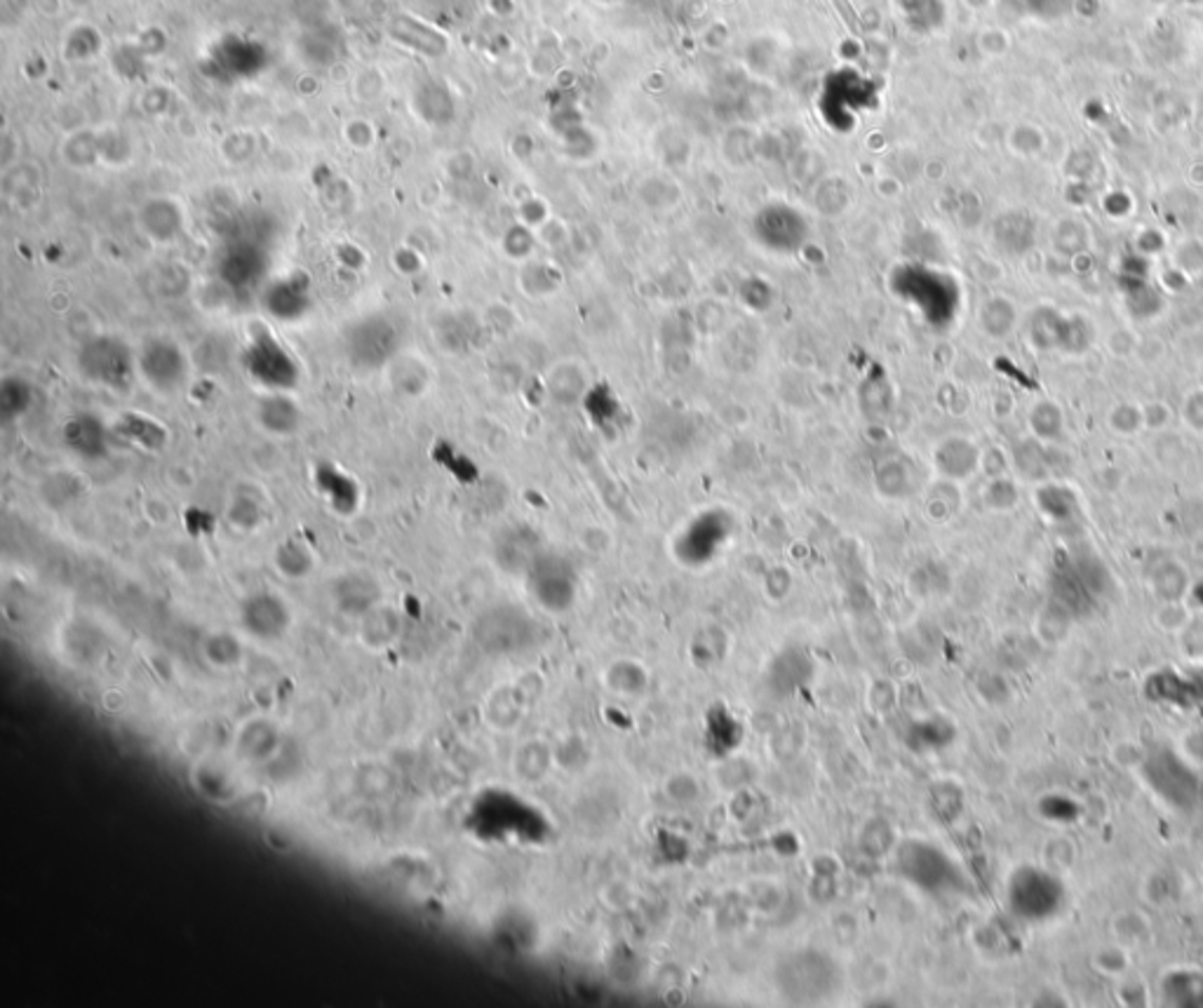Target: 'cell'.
Listing matches in <instances>:
<instances>
[{
	"mask_svg": "<svg viewBox=\"0 0 1203 1008\" xmlns=\"http://www.w3.org/2000/svg\"><path fill=\"white\" fill-rule=\"evenodd\" d=\"M402 635V616L389 602L376 604L358 618V642L370 651L391 649Z\"/></svg>",
	"mask_w": 1203,
	"mask_h": 1008,
	"instance_id": "obj_17",
	"label": "cell"
},
{
	"mask_svg": "<svg viewBox=\"0 0 1203 1008\" xmlns=\"http://www.w3.org/2000/svg\"><path fill=\"white\" fill-rule=\"evenodd\" d=\"M274 566L282 579L306 581L316 572L318 560L306 541L299 537H287L274 548Z\"/></svg>",
	"mask_w": 1203,
	"mask_h": 1008,
	"instance_id": "obj_21",
	"label": "cell"
},
{
	"mask_svg": "<svg viewBox=\"0 0 1203 1008\" xmlns=\"http://www.w3.org/2000/svg\"><path fill=\"white\" fill-rule=\"evenodd\" d=\"M400 351V324L386 313H364L343 332V355L355 372H383Z\"/></svg>",
	"mask_w": 1203,
	"mask_h": 1008,
	"instance_id": "obj_2",
	"label": "cell"
},
{
	"mask_svg": "<svg viewBox=\"0 0 1203 1008\" xmlns=\"http://www.w3.org/2000/svg\"><path fill=\"white\" fill-rule=\"evenodd\" d=\"M360 787V795L368 797V800H383V797H389L395 787V779L389 769H383V766H364V769L358 773V779H355Z\"/></svg>",
	"mask_w": 1203,
	"mask_h": 1008,
	"instance_id": "obj_36",
	"label": "cell"
},
{
	"mask_svg": "<svg viewBox=\"0 0 1203 1008\" xmlns=\"http://www.w3.org/2000/svg\"><path fill=\"white\" fill-rule=\"evenodd\" d=\"M1161 614L1164 616H1159V626L1166 628V630H1176V628L1187 623V612L1180 606V602H1164Z\"/></svg>",
	"mask_w": 1203,
	"mask_h": 1008,
	"instance_id": "obj_43",
	"label": "cell"
},
{
	"mask_svg": "<svg viewBox=\"0 0 1203 1008\" xmlns=\"http://www.w3.org/2000/svg\"><path fill=\"white\" fill-rule=\"evenodd\" d=\"M1140 776L1161 802L1178 811H1191L1201 795V779L1187 764L1185 754L1161 748L1145 754Z\"/></svg>",
	"mask_w": 1203,
	"mask_h": 1008,
	"instance_id": "obj_5",
	"label": "cell"
},
{
	"mask_svg": "<svg viewBox=\"0 0 1203 1008\" xmlns=\"http://www.w3.org/2000/svg\"><path fill=\"white\" fill-rule=\"evenodd\" d=\"M139 224L144 228V234L149 236V240H153V243H172L184 226V217L182 209L176 207L170 198H151V201L142 207Z\"/></svg>",
	"mask_w": 1203,
	"mask_h": 1008,
	"instance_id": "obj_20",
	"label": "cell"
},
{
	"mask_svg": "<svg viewBox=\"0 0 1203 1008\" xmlns=\"http://www.w3.org/2000/svg\"><path fill=\"white\" fill-rule=\"evenodd\" d=\"M520 720V703L510 689H501L487 701V722L499 729H508Z\"/></svg>",
	"mask_w": 1203,
	"mask_h": 1008,
	"instance_id": "obj_34",
	"label": "cell"
},
{
	"mask_svg": "<svg viewBox=\"0 0 1203 1008\" xmlns=\"http://www.w3.org/2000/svg\"><path fill=\"white\" fill-rule=\"evenodd\" d=\"M934 459H936V468L943 472L945 478L964 480V478L973 475V470L978 468L980 451L976 445L971 443V440L955 435V437L943 440V443L938 445Z\"/></svg>",
	"mask_w": 1203,
	"mask_h": 1008,
	"instance_id": "obj_22",
	"label": "cell"
},
{
	"mask_svg": "<svg viewBox=\"0 0 1203 1008\" xmlns=\"http://www.w3.org/2000/svg\"><path fill=\"white\" fill-rule=\"evenodd\" d=\"M529 593L546 612H567L577 597V574L560 555L541 553L527 570Z\"/></svg>",
	"mask_w": 1203,
	"mask_h": 1008,
	"instance_id": "obj_9",
	"label": "cell"
},
{
	"mask_svg": "<svg viewBox=\"0 0 1203 1008\" xmlns=\"http://www.w3.org/2000/svg\"><path fill=\"white\" fill-rule=\"evenodd\" d=\"M515 769L522 779H527V781L541 779V776L546 773V769H548V750L539 743L525 745V748H522L515 758Z\"/></svg>",
	"mask_w": 1203,
	"mask_h": 1008,
	"instance_id": "obj_39",
	"label": "cell"
},
{
	"mask_svg": "<svg viewBox=\"0 0 1203 1008\" xmlns=\"http://www.w3.org/2000/svg\"><path fill=\"white\" fill-rule=\"evenodd\" d=\"M332 602L341 616L358 621L370 609L383 602V587L374 574L364 570H351L334 579Z\"/></svg>",
	"mask_w": 1203,
	"mask_h": 1008,
	"instance_id": "obj_11",
	"label": "cell"
},
{
	"mask_svg": "<svg viewBox=\"0 0 1203 1008\" xmlns=\"http://www.w3.org/2000/svg\"><path fill=\"white\" fill-rule=\"evenodd\" d=\"M139 379L155 395L170 397L191 384L193 360L184 346L172 336H149L137 349Z\"/></svg>",
	"mask_w": 1203,
	"mask_h": 1008,
	"instance_id": "obj_4",
	"label": "cell"
},
{
	"mask_svg": "<svg viewBox=\"0 0 1203 1008\" xmlns=\"http://www.w3.org/2000/svg\"><path fill=\"white\" fill-rule=\"evenodd\" d=\"M1037 501H1039V508L1044 510V516H1049L1055 522L1070 520L1074 516L1076 501H1074V493L1070 489L1058 487V485L1041 487L1037 493Z\"/></svg>",
	"mask_w": 1203,
	"mask_h": 1008,
	"instance_id": "obj_32",
	"label": "cell"
},
{
	"mask_svg": "<svg viewBox=\"0 0 1203 1008\" xmlns=\"http://www.w3.org/2000/svg\"><path fill=\"white\" fill-rule=\"evenodd\" d=\"M285 736L274 720L247 717L233 731V754L243 764L264 766L280 758Z\"/></svg>",
	"mask_w": 1203,
	"mask_h": 1008,
	"instance_id": "obj_10",
	"label": "cell"
},
{
	"mask_svg": "<svg viewBox=\"0 0 1203 1008\" xmlns=\"http://www.w3.org/2000/svg\"><path fill=\"white\" fill-rule=\"evenodd\" d=\"M537 637V626L525 609L512 604L491 606L477 618L475 639L487 654L506 656L527 649Z\"/></svg>",
	"mask_w": 1203,
	"mask_h": 1008,
	"instance_id": "obj_7",
	"label": "cell"
},
{
	"mask_svg": "<svg viewBox=\"0 0 1203 1008\" xmlns=\"http://www.w3.org/2000/svg\"><path fill=\"white\" fill-rule=\"evenodd\" d=\"M1164 1002L1176 1006H1203V975L1191 971H1173L1161 983Z\"/></svg>",
	"mask_w": 1203,
	"mask_h": 1008,
	"instance_id": "obj_27",
	"label": "cell"
},
{
	"mask_svg": "<svg viewBox=\"0 0 1203 1008\" xmlns=\"http://www.w3.org/2000/svg\"><path fill=\"white\" fill-rule=\"evenodd\" d=\"M120 430L134 443H139V447L144 449H161L167 443V433L165 428L153 422V418H146L139 414H128L123 418Z\"/></svg>",
	"mask_w": 1203,
	"mask_h": 1008,
	"instance_id": "obj_31",
	"label": "cell"
},
{
	"mask_svg": "<svg viewBox=\"0 0 1203 1008\" xmlns=\"http://www.w3.org/2000/svg\"><path fill=\"white\" fill-rule=\"evenodd\" d=\"M240 365L261 391L295 393L301 384V365L270 330H255L240 353Z\"/></svg>",
	"mask_w": 1203,
	"mask_h": 1008,
	"instance_id": "obj_3",
	"label": "cell"
},
{
	"mask_svg": "<svg viewBox=\"0 0 1203 1008\" xmlns=\"http://www.w3.org/2000/svg\"><path fill=\"white\" fill-rule=\"evenodd\" d=\"M82 491H86V480L73 470L50 472V475L40 482L38 489L40 499H43L45 506L52 510H64L73 506V503L82 497Z\"/></svg>",
	"mask_w": 1203,
	"mask_h": 1008,
	"instance_id": "obj_24",
	"label": "cell"
},
{
	"mask_svg": "<svg viewBox=\"0 0 1203 1008\" xmlns=\"http://www.w3.org/2000/svg\"><path fill=\"white\" fill-rule=\"evenodd\" d=\"M1178 896V881L1168 873H1152L1143 884V898L1154 908H1164Z\"/></svg>",
	"mask_w": 1203,
	"mask_h": 1008,
	"instance_id": "obj_38",
	"label": "cell"
},
{
	"mask_svg": "<svg viewBox=\"0 0 1203 1008\" xmlns=\"http://www.w3.org/2000/svg\"><path fill=\"white\" fill-rule=\"evenodd\" d=\"M1013 322H1016V309H1013L1009 301L995 299L982 306L980 324L990 336H1007L1013 328Z\"/></svg>",
	"mask_w": 1203,
	"mask_h": 1008,
	"instance_id": "obj_35",
	"label": "cell"
},
{
	"mask_svg": "<svg viewBox=\"0 0 1203 1008\" xmlns=\"http://www.w3.org/2000/svg\"><path fill=\"white\" fill-rule=\"evenodd\" d=\"M1152 587H1154V593L1159 595V600H1164V602H1180L1182 597H1185L1187 591H1189L1187 572L1182 570V566L1176 564V562L1161 564L1159 570L1154 572V576H1152Z\"/></svg>",
	"mask_w": 1203,
	"mask_h": 1008,
	"instance_id": "obj_30",
	"label": "cell"
},
{
	"mask_svg": "<svg viewBox=\"0 0 1203 1008\" xmlns=\"http://www.w3.org/2000/svg\"><path fill=\"white\" fill-rule=\"evenodd\" d=\"M1128 962H1131L1128 959V950L1124 948V945H1119L1114 940L1103 945V948H1097L1093 952V959H1091L1093 969L1097 973H1103V975H1107V978H1114V981H1119L1122 975L1128 973Z\"/></svg>",
	"mask_w": 1203,
	"mask_h": 1008,
	"instance_id": "obj_33",
	"label": "cell"
},
{
	"mask_svg": "<svg viewBox=\"0 0 1203 1008\" xmlns=\"http://www.w3.org/2000/svg\"><path fill=\"white\" fill-rule=\"evenodd\" d=\"M224 518L236 531H257L266 522V503L252 491H236L226 501Z\"/></svg>",
	"mask_w": 1203,
	"mask_h": 1008,
	"instance_id": "obj_25",
	"label": "cell"
},
{
	"mask_svg": "<svg viewBox=\"0 0 1203 1008\" xmlns=\"http://www.w3.org/2000/svg\"><path fill=\"white\" fill-rule=\"evenodd\" d=\"M201 654L209 668L226 672L243 666V660L247 656V647L245 639L233 633V630L219 628L205 633V637L201 639Z\"/></svg>",
	"mask_w": 1203,
	"mask_h": 1008,
	"instance_id": "obj_19",
	"label": "cell"
},
{
	"mask_svg": "<svg viewBox=\"0 0 1203 1008\" xmlns=\"http://www.w3.org/2000/svg\"><path fill=\"white\" fill-rule=\"evenodd\" d=\"M1116 1000L1122 1006H1145L1147 987L1138 978H1126V975H1122L1116 985Z\"/></svg>",
	"mask_w": 1203,
	"mask_h": 1008,
	"instance_id": "obj_41",
	"label": "cell"
},
{
	"mask_svg": "<svg viewBox=\"0 0 1203 1008\" xmlns=\"http://www.w3.org/2000/svg\"><path fill=\"white\" fill-rule=\"evenodd\" d=\"M255 422L270 437H292L303 426V409L292 393L264 391L255 403Z\"/></svg>",
	"mask_w": 1203,
	"mask_h": 1008,
	"instance_id": "obj_12",
	"label": "cell"
},
{
	"mask_svg": "<svg viewBox=\"0 0 1203 1008\" xmlns=\"http://www.w3.org/2000/svg\"><path fill=\"white\" fill-rule=\"evenodd\" d=\"M1182 752L1187 754V760L1203 764V729L1187 733L1185 741H1182Z\"/></svg>",
	"mask_w": 1203,
	"mask_h": 1008,
	"instance_id": "obj_45",
	"label": "cell"
},
{
	"mask_svg": "<svg viewBox=\"0 0 1203 1008\" xmlns=\"http://www.w3.org/2000/svg\"><path fill=\"white\" fill-rule=\"evenodd\" d=\"M496 555H499V562L504 564L506 570L527 574L531 562L537 560L541 553H539V543H537V537H533V534H529L525 529H515V531H510V534H506L504 539H501Z\"/></svg>",
	"mask_w": 1203,
	"mask_h": 1008,
	"instance_id": "obj_26",
	"label": "cell"
},
{
	"mask_svg": "<svg viewBox=\"0 0 1203 1008\" xmlns=\"http://www.w3.org/2000/svg\"><path fill=\"white\" fill-rule=\"evenodd\" d=\"M1032 430L1039 435V440H1055L1063 433V414L1058 405L1053 403H1039L1030 414Z\"/></svg>",
	"mask_w": 1203,
	"mask_h": 1008,
	"instance_id": "obj_37",
	"label": "cell"
},
{
	"mask_svg": "<svg viewBox=\"0 0 1203 1008\" xmlns=\"http://www.w3.org/2000/svg\"><path fill=\"white\" fill-rule=\"evenodd\" d=\"M550 397L560 405H574L585 391V379L577 365H558L546 379Z\"/></svg>",
	"mask_w": 1203,
	"mask_h": 1008,
	"instance_id": "obj_29",
	"label": "cell"
},
{
	"mask_svg": "<svg viewBox=\"0 0 1203 1008\" xmlns=\"http://www.w3.org/2000/svg\"><path fill=\"white\" fill-rule=\"evenodd\" d=\"M1145 754H1147V752L1140 750L1135 743H1122V745H1119V748L1114 750L1112 758H1114L1119 764H1122V766H1131V769H1140V764L1145 762Z\"/></svg>",
	"mask_w": 1203,
	"mask_h": 1008,
	"instance_id": "obj_44",
	"label": "cell"
},
{
	"mask_svg": "<svg viewBox=\"0 0 1203 1008\" xmlns=\"http://www.w3.org/2000/svg\"><path fill=\"white\" fill-rule=\"evenodd\" d=\"M76 372L104 391H128L137 379V351L118 334H94L76 351Z\"/></svg>",
	"mask_w": 1203,
	"mask_h": 1008,
	"instance_id": "obj_1",
	"label": "cell"
},
{
	"mask_svg": "<svg viewBox=\"0 0 1203 1008\" xmlns=\"http://www.w3.org/2000/svg\"><path fill=\"white\" fill-rule=\"evenodd\" d=\"M1074 863V844L1067 837H1053L1044 846V865L1053 873L1070 870Z\"/></svg>",
	"mask_w": 1203,
	"mask_h": 1008,
	"instance_id": "obj_40",
	"label": "cell"
},
{
	"mask_svg": "<svg viewBox=\"0 0 1203 1008\" xmlns=\"http://www.w3.org/2000/svg\"><path fill=\"white\" fill-rule=\"evenodd\" d=\"M985 499H988V503H990L992 508L1003 510V508H1011L1013 503L1018 501V491H1016V487L1011 485L1009 480H995V482H992V485L988 487Z\"/></svg>",
	"mask_w": 1203,
	"mask_h": 1008,
	"instance_id": "obj_42",
	"label": "cell"
},
{
	"mask_svg": "<svg viewBox=\"0 0 1203 1008\" xmlns=\"http://www.w3.org/2000/svg\"><path fill=\"white\" fill-rule=\"evenodd\" d=\"M36 403V386L22 374H7L0 381V418L13 424L31 412Z\"/></svg>",
	"mask_w": 1203,
	"mask_h": 1008,
	"instance_id": "obj_23",
	"label": "cell"
},
{
	"mask_svg": "<svg viewBox=\"0 0 1203 1008\" xmlns=\"http://www.w3.org/2000/svg\"><path fill=\"white\" fill-rule=\"evenodd\" d=\"M238 623L245 637L274 645L289 635L295 626V612L280 593L264 587L243 597L238 606Z\"/></svg>",
	"mask_w": 1203,
	"mask_h": 1008,
	"instance_id": "obj_8",
	"label": "cell"
},
{
	"mask_svg": "<svg viewBox=\"0 0 1203 1008\" xmlns=\"http://www.w3.org/2000/svg\"><path fill=\"white\" fill-rule=\"evenodd\" d=\"M109 435L111 430L107 422L92 412L69 416L64 428H61V440H64L67 449L86 461H99L109 454Z\"/></svg>",
	"mask_w": 1203,
	"mask_h": 1008,
	"instance_id": "obj_14",
	"label": "cell"
},
{
	"mask_svg": "<svg viewBox=\"0 0 1203 1008\" xmlns=\"http://www.w3.org/2000/svg\"><path fill=\"white\" fill-rule=\"evenodd\" d=\"M261 309L266 311L268 318L282 324H295L303 320L313 309L308 282L299 276L274 282V285L266 287L264 297H261Z\"/></svg>",
	"mask_w": 1203,
	"mask_h": 1008,
	"instance_id": "obj_13",
	"label": "cell"
},
{
	"mask_svg": "<svg viewBox=\"0 0 1203 1008\" xmlns=\"http://www.w3.org/2000/svg\"><path fill=\"white\" fill-rule=\"evenodd\" d=\"M1009 906L1025 921H1046L1065 906V884L1049 867L1022 865L1011 875Z\"/></svg>",
	"mask_w": 1203,
	"mask_h": 1008,
	"instance_id": "obj_6",
	"label": "cell"
},
{
	"mask_svg": "<svg viewBox=\"0 0 1203 1008\" xmlns=\"http://www.w3.org/2000/svg\"><path fill=\"white\" fill-rule=\"evenodd\" d=\"M389 386L402 397H421L435 384V367L418 351H400L383 370Z\"/></svg>",
	"mask_w": 1203,
	"mask_h": 1008,
	"instance_id": "obj_16",
	"label": "cell"
},
{
	"mask_svg": "<svg viewBox=\"0 0 1203 1008\" xmlns=\"http://www.w3.org/2000/svg\"><path fill=\"white\" fill-rule=\"evenodd\" d=\"M264 270H266V261L261 259L259 251L249 245H238L233 249H228L222 261H219V280L233 292L257 287L261 282V276H264Z\"/></svg>",
	"mask_w": 1203,
	"mask_h": 1008,
	"instance_id": "obj_18",
	"label": "cell"
},
{
	"mask_svg": "<svg viewBox=\"0 0 1203 1008\" xmlns=\"http://www.w3.org/2000/svg\"><path fill=\"white\" fill-rule=\"evenodd\" d=\"M1110 933H1112V940L1119 945H1124L1126 950L1143 948V945H1147L1149 938H1152V931H1149L1147 917H1143L1135 910H1124V912H1119V915H1114L1110 921Z\"/></svg>",
	"mask_w": 1203,
	"mask_h": 1008,
	"instance_id": "obj_28",
	"label": "cell"
},
{
	"mask_svg": "<svg viewBox=\"0 0 1203 1008\" xmlns=\"http://www.w3.org/2000/svg\"><path fill=\"white\" fill-rule=\"evenodd\" d=\"M191 785L198 797L205 802L226 806L240 797V781L231 766H226L214 754H205L191 769Z\"/></svg>",
	"mask_w": 1203,
	"mask_h": 1008,
	"instance_id": "obj_15",
	"label": "cell"
}]
</instances>
